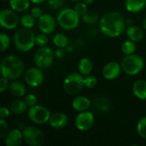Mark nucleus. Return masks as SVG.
<instances>
[{"label": "nucleus", "instance_id": "1", "mask_svg": "<svg viewBox=\"0 0 146 146\" xmlns=\"http://www.w3.org/2000/svg\"><path fill=\"white\" fill-rule=\"evenodd\" d=\"M126 27L124 16L117 11H110L104 15L99 21L100 31L105 36L116 38L121 36Z\"/></svg>", "mask_w": 146, "mask_h": 146}, {"label": "nucleus", "instance_id": "2", "mask_svg": "<svg viewBox=\"0 0 146 146\" xmlns=\"http://www.w3.org/2000/svg\"><path fill=\"white\" fill-rule=\"evenodd\" d=\"M25 71V65L22 60L15 55L5 56L1 62V74L9 80L19 79Z\"/></svg>", "mask_w": 146, "mask_h": 146}, {"label": "nucleus", "instance_id": "3", "mask_svg": "<svg viewBox=\"0 0 146 146\" xmlns=\"http://www.w3.org/2000/svg\"><path fill=\"white\" fill-rule=\"evenodd\" d=\"M35 34L30 28H21L14 35V44L17 50L22 52H27L33 49L35 44Z\"/></svg>", "mask_w": 146, "mask_h": 146}, {"label": "nucleus", "instance_id": "4", "mask_svg": "<svg viewBox=\"0 0 146 146\" xmlns=\"http://www.w3.org/2000/svg\"><path fill=\"white\" fill-rule=\"evenodd\" d=\"M80 15L74 9L65 8L62 9L56 16V21L59 26L64 30H73L80 24Z\"/></svg>", "mask_w": 146, "mask_h": 146}, {"label": "nucleus", "instance_id": "5", "mask_svg": "<svg viewBox=\"0 0 146 146\" xmlns=\"http://www.w3.org/2000/svg\"><path fill=\"white\" fill-rule=\"evenodd\" d=\"M121 66L123 72L127 74L136 75L143 70L145 67V62L140 56L131 54L127 55L122 59Z\"/></svg>", "mask_w": 146, "mask_h": 146}, {"label": "nucleus", "instance_id": "6", "mask_svg": "<svg viewBox=\"0 0 146 146\" xmlns=\"http://www.w3.org/2000/svg\"><path fill=\"white\" fill-rule=\"evenodd\" d=\"M85 86L84 78L80 73H71L64 80L63 89L64 92L68 95L78 94Z\"/></svg>", "mask_w": 146, "mask_h": 146}, {"label": "nucleus", "instance_id": "7", "mask_svg": "<svg viewBox=\"0 0 146 146\" xmlns=\"http://www.w3.org/2000/svg\"><path fill=\"white\" fill-rule=\"evenodd\" d=\"M34 63L36 66L41 69H45L50 68L54 61V52L53 50L46 46L40 47L36 50L34 54Z\"/></svg>", "mask_w": 146, "mask_h": 146}, {"label": "nucleus", "instance_id": "8", "mask_svg": "<svg viewBox=\"0 0 146 146\" xmlns=\"http://www.w3.org/2000/svg\"><path fill=\"white\" fill-rule=\"evenodd\" d=\"M27 115L30 121L38 125L48 122L51 115L50 110L46 107L38 104L31 107L28 110Z\"/></svg>", "mask_w": 146, "mask_h": 146}, {"label": "nucleus", "instance_id": "9", "mask_svg": "<svg viewBox=\"0 0 146 146\" xmlns=\"http://www.w3.org/2000/svg\"><path fill=\"white\" fill-rule=\"evenodd\" d=\"M23 139L27 145L30 146L41 145L44 141V134L36 127H27L22 131Z\"/></svg>", "mask_w": 146, "mask_h": 146}, {"label": "nucleus", "instance_id": "10", "mask_svg": "<svg viewBox=\"0 0 146 146\" xmlns=\"http://www.w3.org/2000/svg\"><path fill=\"white\" fill-rule=\"evenodd\" d=\"M20 20L18 15L12 9H3L0 11V24L1 27L5 29L12 30L18 26Z\"/></svg>", "mask_w": 146, "mask_h": 146}, {"label": "nucleus", "instance_id": "11", "mask_svg": "<svg viewBox=\"0 0 146 146\" xmlns=\"http://www.w3.org/2000/svg\"><path fill=\"white\" fill-rule=\"evenodd\" d=\"M25 81L27 86L31 87H38L41 86L44 80V74L39 68H28L24 76Z\"/></svg>", "mask_w": 146, "mask_h": 146}, {"label": "nucleus", "instance_id": "12", "mask_svg": "<svg viewBox=\"0 0 146 146\" xmlns=\"http://www.w3.org/2000/svg\"><path fill=\"white\" fill-rule=\"evenodd\" d=\"M94 121H95L94 115L92 112L86 110V111L80 112L77 115L74 123L77 129L84 132L91 129L94 124Z\"/></svg>", "mask_w": 146, "mask_h": 146}, {"label": "nucleus", "instance_id": "13", "mask_svg": "<svg viewBox=\"0 0 146 146\" xmlns=\"http://www.w3.org/2000/svg\"><path fill=\"white\" fill-rule=\"evenodd\" d=\"M38 20V27L41 33L50 34L54 32L56 28V21L51 15L43 14Z\"/></svg>", "mask_w": 146, "mask_h": 146}, {"label": "nucleus", "instance_id": "14", "mask_svg": "<svg viewBox=\"0 0 146 146\" xmlns=\"http://www.w3.org/2000/svg\"><path fill=\"white\" fill-rule=\"evenodd\" d=\"M121 69L122 68L121 64H119L116 62H110L105 64V66L103 68L102 74L106 80H113L120 75Z\"/></svg>", "mask_w": 146, "mask_h": 146}, {"label": "nucleus", "instance_id": "15", "mask_svg": "<svg viewBox=\"0 0 146 146\" xmlns=\"http://www.w3.org/2000/svg\"><path fill=\"white\" fill-rule=\"evenodd\" d=\"M68 123V117L66 114L61 112H56L50 115L49 120L50 126L54 129H61L67 126Z\"/></svg>", "mask_w": 146, "mask_h": 146}, {"label": "nucleus", "instance_id": "16", "mask_svg": "<svg viewBox=\"0 0 146 146\" xmlns=\"http://www.w3.org/2000/svg\"><path fill=\"white\" fill-rule=\"evenodd\" d=\"M23 133L17 128L10 130L5 138V145L7 146H20L22 143Z\"/></svg>", "mask_w": 146, "mask_h": 146}, {"label": "nucleus", "instance_id": "17", "mask_svg": "<svg viewBox=\"0 0 146 146\" xmlns=\"http://www.w3.org/2000/svg\"><path fill=\"white\" fill-rule=\"evenodd\" d=\"M91 100L84 96H80L75 98L72 102V107L74 110L82 112L87 110L91 107Z\"/></svg>", "mask_w": 146, "mask_h": 146}, {"label": "nucleus", "instance_id": "18", "mask_svg": "<svg viewBox=\"0 0 146 146\" xmlns=\"http://www.w3.org/2000/svg\"><path fill=\"white\" fill-rule=\"evenodd\" d=\"M133 92L134 96L140 99L145 100L146 99V81L143 80H139L133 83Z\"/></svg>", "mask_w": 146, "mask_h": 146}, {"label": "nucleus", "instance_id": "19", "mask_svg": "<svg viewBox=\"0 0 146 146\" xmlns=\"http://www.w3.org/2000/svg\"><path fill=\"white\" fill-rule=\"evenodd\" d=\"M146 6V0H126L125 7L131 13H138Z\"/></svg>", "mask_w": 146, "mask_h": 146}, {"label": "nucleus", "instance_id": "20", "mask_svg": "<svg viewBox=\"0 0 146 146\" xmlns=\"http://www.w3.org/2000/svg\"><path fill=\"white\" fill-rule=\"evenodd\" d=\"M126 33L127 38L134 42H139L144 38V30L137 26H130L127 27Z\"/></svg>", "mask_w": 146, "mask_h": 146}, {"label": "nucleus", "instance_id": "21", "mask_svg": "<svg viewBox=\"0 0 146 146\" xmlns=\"http://www.w3.org/2000/svg\"><path fill=\"white\" fill-rule=\"evenodd\" d=\"M9 92L15 98H21L26 95V86L19 81H13L9 84Z\"/></svg>", "mask_w": 146, "mask_h": 146}, {"label": "nucleus", "instance_id": "22", "mask_svg": "<svg viewBox=\"0 0 146 146\" xmlns=\"http://www.w3.org/2000/svg\"><path fill=\"white\" fill-rule=\"evenodd\" d=\"M93 69V64L92 61L86 57L81 58L78 62V70L82 75H88L92 73Z\"/></svg>", "mask_w": 146, "mask_h": 146}, {"label": "nucleus", "instance_id": "23", "mask_svg": "<svg viewBox=\"0 0 146 146\" xmlns=\"http://www.w3.org/2000/svg\"><path fill=\"white\" fill-rule=\"evenodd\" d=\"M27 107L28 106L27 105L25 101H22L21 99H15L12 101V103L10 104L9 110L15 115H21L27 110Z\"/></svg>", "mask_w": 146, "mask_h": 146}, {"label": "nucleus", "instance_id": "24", "mask_svg": "<svg viewBox=\"0 0 146 146\" xmlns=\"http://www.w3.org/2000/svg\"><path fill=\"white\" fill-rule=\"evenodd\" d=\"M31 0H9V6L16 12L26 11L30 6Z\"/></svg>", "mask_w": 146, "mask_h": 146}, {"label": "nucleus", "instance_id": "25", "mask_svg": "<svg viewBox=\"0 0 146 146\" xmlns=\"http://www.w3.org/2000/svg\"><path fill=\"white\" fill-rule=\"evenodd\" d=\"M53 44L57 48H65L68 44V38L63 33H56L53 36L52 38Z\"/></svg>", "mask_w": 146, "mask_h": 146}, {"label": "nucleus", "instance_id": "26", "mask_svg": "<svg viewBox=\"0 0 146 146\" xmlns=\"http://www.w3.org/2000/svg\"><path fill=\"white\" fill-rule=\"evenodd\" d=\"M136 50V44L134 41L128 39L126 40L122 43L121 44V51L123 54L127 55H131V54H134Z\"/></svg>", "mask_w": 146, "mask_h": 146}, {"label": "nucleus", "instance_id": "27", "mask_svg": "<svg viewBox=\"0 0 146 146\" xmlns=\"http://www.w3.org/2000/svg\"><path fill=\"white\" fill-rule=\"evenodd\" d=\"M20 22L23 27L31 29L35 25V18L31 14H26L21 17Z\"/></svg>", "mask_w": 146, "mask_h": 146}, {"label": "nucleus", "instance_id": "28", "mask_svg": "<svg viewBox=\"0 0 146 146\" xmlns=\"http://www.w3.org/2000/svg\"><path fill=\"white\" fill-rule=\"evenodd\" d=\"M82 19L86 24H95L98 21V14L94 11H87L85 15H82Z\"/></svg>", "mask_w": 146, "mask_h": 146}, {"label": "nucleus", "instance_id": "29", "mask_svg": "<svg viewBox=\"0 0 146 146\" xmlns=\"http://www.w3.org/2000/svg\"><path fill=\"white\" fill-rule=\"evenodd\" d=\"M94 104H95V108H97L98 110L106 111L109 109L110 102L106 98H100L97 99V101H95Z\"/></svg>", "mask_w": 146, "mask_h": 146}, {"label": "nucleus", "instance_id": "30", "mask_svg": "<svg viewBox=\"0 0 146 146\" xmlns=\"http://www.w3.org/2000/svg\"><path fill=\"white\" fill-rule=\"evenodd\" d=\"M137 132L141 138L146 139V116L139 121L137 124Z\"/></svg>", "mask_w": 146, "mask_h": 146}, {"label": "nucleus", "instance_id": "31", "mask_svg": "<svg viewBox=\"0 0 146 146\" xmlns=\"http://www.w3.org/2000/svg\"><path fill=\"white\" fill-rule=\"evenodd\" d=\"M98 84V80L95 76L88 74L84 78V85L86 88L92 89L94 88Z\"/></svg>", "mask_w": 146, "mask_h": 146}, {"label": "nucleus", "instance_id": "32", "mask_svg": "<svg viewBox=\"0 0 146 146\" xmlns=\"http://www.w3.org/2000/svg\"><path fill=\"white\" fill-rule=\"evenodd\" d=\"M0 40H1V51H4L10 45V38L9 35L2 33L0 34Z\"/></svg>", "mask_w": 146, "mask_h": 146}, {"label": "nucleus", "instance_id": "33", "mask_svg": "<svg viewBox=\"0 0 146 146\" xmlns=\"http://www.w3.org/2000/svg\"><path fill=\"white\" fill-rule=\"evenodd\" d=\"M48 37H47V34L44 33H41L39 34H38L35 38V44L37 45H38L39 47H43V46H45L48 43Z\"/></svg>", "mask_w": 146, "mask_h": 146}, {"label": "nucleus", "instance_id": "34", "mask_svg": "<svg viewBox=\"0 0 146 146\" xmlns=\"http://www.w3.org/2000/svg\"><path fill=\"white\" fill-rule=\"evenodd\" d=\"M74 9H75V11L80 15V16H82L83 15H85L87 11H88V8H87V4L86 3H78L76 5H75V7H74Z\"/></svg>", "mask_w": 146, "mask_h": 146}, {"label": "nucleus", "instance_id": "35", "mask_svg": "<svg viewBox=\"0 0 146 146\" xmlns=\"http://www.w3.org/2000/svg\"><path fill=\"white\" fill-rule=\"evenodd\" d=\"M8 130H9V127H8V123L4 119H1L0 120V139H3L4 137H6V135L8 134Z\"/></svg>", "mask_w": 146, "mask_h": 146}, {"label": "nucleus", "instance_id": "36", "mask_svg": "<svg viewBox=\"0 0 146 146\" xmlns=\"http://www.w3.org/2000/svg\"><path fill=\"white\" fill-rule=\"evenodd\" d=\"M24 101L26 102L27 105L29 108H31V107L36 105V104H37V102H38L37 97H36L35 95H33V94H27V95L25 97Z\"/></svg>", "mask_w": 146, "mask_h": 146}, {"label": "nucleus", "instance_id": "37", "mask_svg": "<svg viewBox=\"0 0 146 146\" xmlns=\"http://www.w3.org/2000/svg\"><path fill=\"white\" fill-rule=\"evenodd\" d=\"M66 0H48V5L53 9H59L65 3Z\"/></svg>", "mask_w": 146, "mask_h": 146}, {"label": "nucleus", "instance_id": "38", "mask_svg": "<svg viewBox=\"0 0 146 146\" xmlns=\"http://www.w3.org/2000/svg\"><path fill=\"white\" fill-rule=\"evenodd\" d=\"M9 80H8L7 78L2 76L1 81H0V91H1V92H4L9 87Z\"/></svg>", "mask_w": 146, "mask_h": 146}, {"label": "nucleus", "instance_id": "39", "mask_svg": "<svg viewBox=\"0 0 146 146\" xmlns=\"http://www.w3.org/2000/svg\"><path fill=\"white\" fill-rule=\"evenodd\" d=\"M30 14H31L35 19H39V17L43 15V11H42L41 8H39V7H33V8L31 9Z\"/></svg>", "mask_w": 146, "mask_h": 146}, {"label": "nucleus", "instance_id": "40", "mask_svg": "<svg viewBox=\"0 0 146 146\" xmlns=\"http://www.w3.org/2000/svg\"><path fill=\"white\" fill-rule=\"evenodd\" d=\"M10 114V110L5 108V107H2L0 109V117L1 119H6L9 116Z\"/></svg>", "mask_w": 146, "mask_h": 146}, {"label": "nucleus", "instance_id": "41", "mask_svg": "<svg viewBox=\"0 0 146 146\" xmlns=\"http://www.w3.org/2000/svg\"><path fill=\"white\" fill-rule=\"evenodd\" d=\"M55 55H56L57 57H61L62 56H63V51H62V48H60V49L56 50V51L55 52Z\"/></svg>", "mask_w": 146, "mask_h": 146}, {"label": "nucleus", "instance_id": "42", "mask_svg": "<svg viewBox=\"0 0 146 146\" xmlns=\"http://www.w3.org/2000/svg\"><path fill=\"white\" fill-rule=\"evenodd\" d=\"M46 0H31V2L33 3H35V4H40V3H43Z\"/></svg>", "mask_w": 146, "mask_h": 146}, {"label": "nucleus", "instance_id": "43", "mask_svg": "<svg viewBox=\"0 0 146 146\" xmlns=\"http://www.w3.org/2000/svg\"><path fill=\"white\" fill-rule=\"evenodd\" d=\"M84 3H86V4H92L95 0H82Z\"/></svg>", "mask_w": 146, "mask_h": 146}, {"label": "nucleus", "instance_id": "44", "mask_svg": "<svg viewBox=\"0 0 146 146\" xmlns=\"http://www.w3.org/2000/svg\"><path fill=\"white\" fill-rule=\"evenodd\" d=\"M143 27H144L145 30H146V17L144 19V21H143Z\"/></svg>", "mask_w": 146, "mask_h": 146}, {"label": "nucleus", "instance_id": "45", "mask_svg": "<svg viewBox=\"0 0 146 146\" xmlns=\"http://www.w3.org/2000/svg\"><path fill=\"white\" fill-rule=\"evenodd\" d=\"M72 1H78V0H72Z\"/></svg>", "mask_w": 146, "mask_h": 146}, {"label": "nucleus", "instance_id": "46", "mask_svg": "<svg viewBox=\"0 0 146 146\" xmlns=\"http://www.w3.org/2000/svg\"><path fill=\"white\" fill-rule=\"evenodd\" d=\"M2 1H5V0H2Z\"/></svg>", "mask_w": 146, "mask_h": 146}]
</instances>
